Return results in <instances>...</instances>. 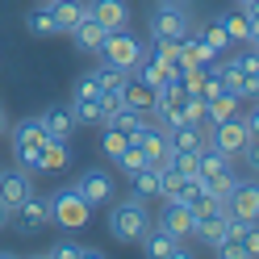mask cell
I'll return each instance as SVG.
<instances>
[{
  "mask_svg": "<svg viewBox=\"0 0 259 259\" xmlns=\"http://www.w3.org/2000/svg\"><path fill=\"white\" fill-rule=\"evenodd\" d=\"M151 55L163 59V63H176V55H180V38H151Z\"/></svg>",
  "mask_w": 259,
  "mask_h": 259,
  "instance_id": "obj_36",
  "label": "cell"
},
{
  "mask_svg": "<svg viewBox=\"0 0 259 259\" xmlns=\"http://www.w3.org/2000/svg\"><path fill=\"white\" fill-rule=\"evenodd\" d=\"M67 109H71L75 125H101V105L96 101H71Z\"/></svg>",
  "mask_w": 259,
  "mask_h": 259,
  "instance_id": "obj_31",
  "label": "cell"
},
{
  "mask_svg": "<svg viewBox=\"0 0 259 259\" xmlns=\"http://www.w3.org/2000/svg\"><path fill=\"white\" fill-rule=\"evenodd\" d=\"M96 79H101V88H113V92H117V88L125 84V71H117V67H109V63H105V67L96 71Z\"/></svg>",
  "mask_w": 259,
  "mask_h": 259,
  "instance_id": "obj_37",
  "label": "cell"
},
{
  "mask_svg": "<svg viewBox=\"0 0 259 259\" xmlns=\"http://www.w3.org/2000/svg\"><path fill=\"white\" fill-rule=\"evenodd\" d=\"M38 5H51V0H38Z\"/></svg>",
  "mask_w": 259,
  "mask_h": 259,
  "instance_id": "obj_42",
  "label": "cell"
},
{
  "mask_svg": "<svg viewBox=\"0 0 259 259\" xmlns=\"http://www.w3.org/2000/svg\"><path fill=\"white\" fill-rule=\"evenodd\" d=\"M201 42H209V46H213V51H230V34H226V29L218 25V21H209V25H201V34H197Z\"/></svg>",
  "mask_w": 259,
  "mask_h": 259,
  "instance_id": "obj_32",
  "label": "cell"
},
{
  "mask_svg": "<svg viewBox=\"0 0 259 259\" xmlns=\"http://www.w3.org/2000/svg\"><path fill=\"white\" fill-rule=\"evenodd\" d=\"M101 125H113V130H121V134H130L134 138L142 125H147V113H138V109H130V105H121L117 113H113V117H105Z\"/></svg>",
  "mask_w": 259,
  "mask_h": 259,
  "instance_id": "obj_29",
  "label": "cell"
},
{
  "mask_svg": "<svg viewBox=\"0 0 259 259\" xmlns=\"http://www.w3.org/2000/svg\"><path fill=\"white\" fill-rule=\"evenodd\" d=\"M197 180L226 197V192L234 188V180H238V176H234V159L218 155L213 147H201V155H197Z\"/></svg>",
  "mask_w": 259,
  "mask_h": 259,
  "instance_id": "obj_5",
  "label": "cell"
},
{
  "mask_svg": "<svg viewBox=\"0 0 259 259\" xmlns=\"http://www.w3.org/2000/svg\"><path fill=\"white\" fill-rule=\"evenodd\" d=\"M159 176L163 171H159L155 163H142L138 171H130V192H134L138 201H155L159 197Z\"/></svg>",
  "mask_w": 259,
  "mask_h": 259,
  "instance_id": "obj_21",
  "label": "cell"
},
{
  "mask_svg": "<svg viewBox=\"0 0 259 259\" xmlns=\"http://www.w3.org/2000/svg\"><path fill=\"white\" fill-rule=\"evenodd\" d=\"M88 17H92V21H101L105 29H121L130 13H125L121 0H88Z\"/></svg>",
  "mask_w": 259,
  "mask_h": 259,
  "instance_id": "obj_20",
  "label": "cell"
},
{
  "mask_svg": "<svg viewBox=\"0 0 259 259\" xmlns=\"http://www.w3.org/2000/svg\"><path fill=\"white\" fill-rule=\"evenodd\" d=\"M138 242L147 247V255H151V259H184V255H188V251H184V242H180V238H171L167 230H159L155 222H151V230L142 234Z\"/></svg>",
  "mask_w": 259,
  "mask_h": 259,
  "instance_id": "obj_15",
  "label": "cell"
},
{
  "mask_svg": "<svg viewBox=\"0 0 259 259\" xmlns=\"http://www.w3.org/2000/svg\"><path fill=\"white\" fill-rule=\"evenodd\" d=\"M71 188H75V192H79V197H84L92 209H96V205H109V201H113V176H109L105 167H88V171L79 176V180H75Z\"/></svg>",
  "mask_w": 259,
  "mask_h": 259,
  "instance_id": "obj_10",
  "label": "cell"
},
{
  "mask_svg": "<svg viewBox=\"0 0 259 259\" xmlns=\"http://www.w3.org/2000/svg\"><path fill=\"white\" fill-rule=\"evenodd\" d=\"M25 29H29L34 38H55V34H59V21H55L51 5H38V9H29V17H25Z\"/></svg>",
  "mask_w": 259,
  "mask_h": 259,
  "instance_id": "obj_28",
  "label": "cell"
},
{
  "mask_svg": "<svg viewBox=\"0 0 259 259\" xmlns=\"http://www.w3.org/2000/svg\"><path fill=\"white\" fill-rule=\"evenodd\" d=\"M155 226H159V230H167L171 238H192V209L188 205H180V201H167L163 205V213H159V218H151Z\"/></svg>",
  "mask_w": 259,
  "mask_h": 259,
  "instance_id": "obj_13",
  "label": "cell"
},
{
  "mask_svg": "<svg viewBox=\"0 0 259 259\" xmlns=\"http://www.w3.org/2000/svg\"><path fill=\"white\" fill-rule=\"evenodd\" d=\"M96 96H101V79H96V71L79 75V79H75V92H71V101H96Z\"/></svg>",
  "mask_w": 259,
  "mask_h": 259,
  "instance_id": "obj_34",
  "label": "cell"
},
{
  "mask_svg": "<svg viewBox=\"0 0 259 259\" xmlns=\"http://www.w3.org/2000/svg\"><path fill=\"white\" fill-rule=\"evenodd\" d=\"M222 259H251L259 255V234H255V222H238V218H226V234L213 247Z\"/></svg>",
  "mask_w": 259,
  "mask_h": 259,
  "instance_id": "obj_6",
  "label": "cell"
},
{
  "mask_svg": "<svg viewBox=\"0 0 259 259\" xmlns=\"http://www.w3.org/2000/svg\"><path fill=\"white\" fill-rule=\"evenodd\" d=\"M71 167V142H46L38 155V171H67Z\"/></svg>",
  "mask_w": 259,
  "mask_h": 259,
  "instance_id": "obj_24",
  "label": "cell"
},
{
  "mask_svg": "<svg viewBox=\"0 0 259 259\" xmlns=\"http://www.w3.org/2000/svg\"><path fill=\"white\" fill-rule=\"evenodd\" d=\"M9 226H13V209H5V205H0V234H5Z\"/></svg>",
  "mask_w": 259,
  "mask_h": 259,
  "instance_id": "obj_38",
  "label": "cell"
},
{
  "mask_svg": "<svg viewBox=\"0 0 259 259\" xmlns=\"http://www.w3.org/2000/svg\"><path fill=\"white\" fill-rule=\"evenodd\" d=\"M29 192H34V184H29V171L25 167H0V205L5 209H17Z\"/></svg>",
  "mask_w": 259,
  "mask_h": 259,
  "instance_id": "obj_11",
  "label": "cell"
},
{
  "mask_svg": "<svg viewBox=\"0 0 259 259\" xmlns=\"http://www.w3.org/2000/svg\"><path fill=\"white\" fill-rule=\"evenodd\" d=\"M205 147H213L226 159H238L247 147H255V138L247 134V125L238 117H226V121H209V134H205Z\"/></svg>",
  "mask_w": 259,
  "mask_h": 259,
  "instance_id": "obj_3",
  "label": "cell"
},
{
  "mask_svg": "<svg viewBox=\"0 0 259 259\" xmlns=\"http://www.w3.org/2000/svg\"><path fill=\"white\" fill-rule=\"evenodd\" d=\"M5 130H9V117H5V109H0V134H5Z\"/></svg>",
  "mask_w": 259,
  "mask_h": 259,
  "instance_id": "obj_40",
  "label": "cell"
},
{
  "mask_svg": "<svg viewBox=\"0 0 259 259\" xmlns=\"http://www.w3.org/2000/svg\"><path fill=\"white\" fill-rule=\"evenodd\" d=\"M121 101H125L130 109H138V113H147V117H151V113H155V88H151V84H142L138 75H134V79L125 75V84H121Z\"/></svg>",
  "mask_w": 259,
  "mask_h": 259,
  "instance_id": "obj_18",
  "label": "cell"
},
{
  "mask_svg": "<svg viewBox=\"0 0 259 259\" xmlns=\"http://www.w3.org/2000/svg\"><path fill=\"white\" fill-rule=\"evenodd\" d=\"M188 34V17L180 5H159L151 17V38H184Z\"/></svg>",
  "mask_w": 259,
  "mask_h": 259,
  "instance_id": "obj_12",
  "label": "cell"
},
{
  "mask_svg": "<svg viewBox=\"0 0 259 259\" xmlns=\"http://www.w3.org/2000/svg\"><path fill=\"white\" fill-rule=\"evenodd\" d=\"M147 230H151V209H147V201H138L134 192L121 197V201H113V209H109V234L117 238V242H138Z\"/></svg>",
  "mask_w": 259,
  "mask_h": 259,
  "instance_id": "obj_1",
  "label": "cell"
},
{
  "mask_svg": "<svg viewBox=\"0 0 259 259\" xmlns=\"http://www.w3.org/2000/svg\"><path fill=\"white\" fill-rule=\"evenodd\" d=\"M113 163H117V167H121V171L130 176V171H138L142 163H147V155H142V151L134 147V138H130V142H125V151H121L117 159H113Z\"/></svg>",
  "mask_w": 259,
  "mask_h": 259,
  "instance_id": "obj_35",
  "label": "cell"
},
{
  "mask_svg": "<svg viewBox=\"0 0 259 259\" xmlns=\"http://www.w3.org/2000/svg\"><path fill=\"white\" fill-rule=\"evenodd\" d=\"M226 218H238V222L259 218V192L251 180H234V188L226 192Z\"/></svg>",
  "mask_w": 259,
  "mask_h": 259,
  "instance_id": "obj_9",
  "label": "cell"
},
{
  "mask_svg": "<svg viewBox=\"0 0 259 259\" xmlns=\"http://www.w3.org/2000/svg\"><path fill=\"white\" fill-rule=\"evenodd\" d=\"M218 59V51L209 42H201V38H180V55H176V67L180 71H188V67H209V63Z\"/></svg>",
  "mask_w": 259,
  "mask_h": 259,
  "instance_id": "obj_16",
  "label": "cell"
},
{
  "mask_svg": "<svg viewBox=\"0 0 259 259\" xmlns=\"http://www.w3.org/2000/svg\"><path fill=\"white\" fill-rule=\"evenodd\" d=\"M46 255H51V259H101V251H96V247H88V242H75V238L55 242Z\"/></svg>",
  "mask_w": 259,
  "mask_h": 259,
  "instance_id": "obj_30",
  "label": "cell"
},
{
  "mask_svg": "<svg viewBox=\"0 0 259 259\" xmlns=\"http://www.w3.org/2000/svg\"><path fill=\"white\" fill-rule=\"evenodd\" d=\"M38 121L46 130V138H55V142H71V134H75V117H71L67 105H51Z\"/></svg>",
  "mask_w": 259,
  "mask_h": 259,
  "instance_id": "obj_17",
  "label": "cell"
},
{
  "mask_svg": "<svg viewBox=\"0 0 259 259\" xmlns=\"http://www.w3.org/2000/svg\"><path fill=\"white\" fill-rule=\"evenodd\" d=\"M105 34H109V29H105L101 21H92V17H84V21L71 29V38H75V46H79V51H101Z\"/></svg>",
  "mask_w": 259,
  "mask_h": 259,
  "instance_id": "obj_27",
  "label": "cell"
},
{
  "mask_svg": "<svg viewBox=\"0 0 259 259\" xmlns=\"http://www.w3.org/2000/svg\"><path fill=\"white\" fill-rule=\"evenodd\" d=\"M13 218H17V230H21V234H38L42 226H51V209H46L42 197H34V192H29V197L13 209Z\"/></svg>",
  "mask_w": 259,
  "mask_h": 259,
  "instance_id": "obj_14",
  "label": "cell"
},
{
  "mask_svg": "<svg viewBox=\"0 0 259 259\" xmlns=\"http://www.w3.org/2000/svg\"><path fill=\"white\" fill-rule=\"evenodd\" d=\"M46 209H51V222H59L63 230H84L92 222V205L79 197L75 188H59L55 197L46 201Z\"/></svg>",
  "mask_w": 259,
  "mask_h": 259,
  "instance_id": "obj_4",
  "label": "cell"
},
{
  "mask_svg": "<svg viewBox=\"0 0 259 259\" xmlns=\"http://www.w3.org/2000/svg\"><path fill=\"white\" fill-rule=\"evenodd\" d=\"M218 25L230 34V42L255 46V17H247V13H226V17H218Z\"/></svg>",
  "mask_w": 259,
  "mask_h": 259,
  "instance_id": "obj_25",
  "label": "cell"
},
{
  "mask_svg": "<svg viewBox=\"0 0 259 259\" xmlns=\"http://www.w3.org/2000/svg\"><path fill=\"white\" fill-rule=\"evenodd\" d=\"M134 147H138L142 155H147V163H155L159 171H163V167H167V159H171V142H167V130H159L151 117H147V125H142L138 134H134Z\"/></svg>",
  "mask_w": 259,
  "mask_h": 259,
  "instance_id": "obj_8",
  "label": "cell"
},
{
  "mask_svg": "<svg viewBox=\"0 0 259 259\" xmlns=\"http://www.w3.org/2000/svg\"><path fill=\"white\" fill-rule=\"evenodd\" d=\"M142 55H147V51H142L138 38H134V34H125V29H109L105 42H101V59L109 63V67L125 71V75L138 67V59H142Z\"/></svg>",
  "mask_w": 259,
  "mask_h": 259,
  "instance_id": "obj_7",
  "label": "cell"
},
{
  "mask_svg": "<svg viewBox=\"0 0 259 259\" xmlns=\"http://www.w3.org/2000/svg\"><path fill=\"white\" fill-rule=\"evenodd\" d=\"M238 5H242V13H247V17H255V13H259V0H238Z\"/></svg>",
  "mask_w": 259,
  "mask_h": 259,
  "instance_id": "obj_39",
  "label": "cell"
},
{
  "mask_svg": "<svg viewBox=\"0 0 259 259\" xmlns=\"http://www.w3.org/2000/svg\"><path fill=\"white\" fill-rule=\"evenodd\" d=\"M51 13L59 21V34H71V29L88 17V5L84 0H51Z\"/></svg>",
  "mask_w": 259,
  "mask_h": 259,
  "instance_id": "obj_22",
  "label": "cell"
},
{
  "mask_svg": "<svg viewBox=\"0 0 259 259\" xmlns=\"http://www.w3.org/2000/svg\"><path fill=\"white\" fill-rule=\"evenodd\" d=\"M46 130H42V121L38 117H25V121H17L13 125V155H17V167H25L29 176L38 171V155H42V147H46Z\"/></svg>",
  "mask_w": 259,
  "mask_h": 259,
  "instance_id": "obj_2",
  "label": "cell"
},
{
  "mask_svg": "<svg viewBox=\"0 0 259 259\" xmlns=\"http://www.w3.org/2000/svg\"><path fill=\"white\" fill-rule=\"evenodd\" d=\"M226 234V213H209V218H192V238H201L205 247H218Z\"/></svg>",
  "mask_w": 259,
  "mask_h": 259,
  "instance_id": "obj_26",
  "label": "cell"
},
{
  "mask_svg": "<svg viewBox=\"0 0 259 259\" xmlns=\"http://www.w3.org/2000/svg\"><path fill=\"white\" fill-rule=\"evenodd\" d=\"M238 96L230 92V88H222V92H213L205 101V121H226V117H238Z\"/></svg>",
  "mask_w": 259,
  "mask_h": 259,
  "instance_id": "obj_23",
  "label": "cell"
},
{
  "mask_svg": "<svg viewBox=\"0 0 259 259\" xmlns=\"http://www.w3.org/2000/svg\"><path fill=\"white\" fill-rule=\"evenodd\" d=\"M167 142H171V151H201L205 130H201V121H180V125L167 130Z\"/></svg>",
  "mask_w": 259,
  "mask_h": 259,
  "instance_id": "obj_19",
  "label": "cell"
},
{
  "mask_svg": "<svg viewBox=\"0 0 259 259\" xmlns=\"http://www.w3.org/2000/svg\"><path fill=\"white\" fill-rule=\"evenodd\" d=\"M125 142H130V134H121V130H113V125H105V134H101V151H105L109 159H117V155L125 151Z\"/></svg>",
  "mask_w": 259,
  "mask_h": 259,
  "instance_id": "obj_33",
  "label": "cell"
},
{
  "mask_svg": "<svg viewBox=\"0 0 259 259\" xmlns=\"http://www.w3.org/2000/svg\"><path fill=\"white\" fill-rule=\"evenodd\" d=\"M159 5H180V0H159Z\"/></svg>",
  "mask_w": 259,
  "mask_h": 259,
  "instance_id": "obj_41",
  "label": "cell"
}]
</instances>
